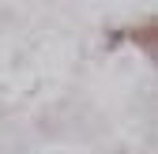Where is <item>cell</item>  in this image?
<instances>
[{
    "label": "cell",
    "instance_id": "1",
    "mask_svg": "<svg viewBox=\"0 0 158 154\" xmlns=\"http://www.w3.org/2000/svg\"><path fill=\"white\" fill-rule=\"evenodd\" d=\"M113 38H128V42H135L143 53H151L154 49V19H147V23H139V26H128V30L113 34Z\"/></svg>",
    "mask_w": 158,
    "mask_h": 154
}]
</instances>
